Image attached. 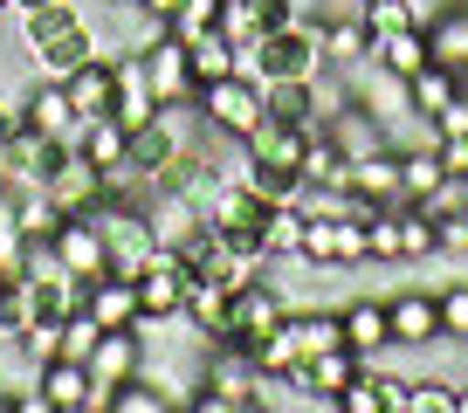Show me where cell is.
I'll list each match as a JSON object with an SVG mask.
<instances>
[{"instance_id":"1","label":"cell","mask_w":468,"mask_h":413,"mask_svg":"<svg viewBox=\"0 0 468 413\" xmlns=\"http://www.w3.org/2000/svg\"><path fill=\"white\" fill-rule=\"evenodd\" d=\"M324 69V21L317 15H282L262 28V42L241 48V76L255 83H282V76H317Z\"/></svg>"},{"instance_id":"2","label":"cell","mask_w":468,"mask_h":413,"mask_svg":"<svg viewBox=\"0 0 468 413\" xmlns=\"http://www.w3.org/2000/svg\"><path fill=\"white\" fill-rule=\"evenodd\" d=\"M193 111H200L214 132H228V138H249L255 124L269 118V97H262V83L255 76H220V83H200L193 90Z\"/></svg>"},{"instance_id":"3","label":"cell","mask_w":468,"mask_h":413,"mask_svg":"<svg viewBox=\"0 0 468 413\" xmlns=\"http://www.w3.org/2000/svg\"><path fill=\"white\" fill-rule=\"evenodd\" d=\"M138 324H165L186 310V282H193V262L179 249H152L145 269H138Z\"/></svg>"},{"instance_id":"4","label":"cell","mask_w":468,"mask_h":413,"mask_svg":"<svg viewBox=\"0 0 468 413\" xmlns=\"http://www.w3.org/2000/svg\"><path fill=\"white\" fill-rule=\"evenodd\" d=\"M303 262L310 269L366 262V221H351V214H303Z\"/></svg>"},{"instance_id":"5","label":"cell","mask_w":468,"mask_h":413,"mask_svg":"<svg viewBox=\"0 0 468 413\" xmlns=\"http://www.w3.org/2000/svg\"><path fill=\"white\" fill-rule=\"evenodd\" d=\"M21 118H28V132L56 138V145H76V132H83V111L69 103V83H56V76L21 90Z\"/></svg>"},{"instance_id":"6","label":"cell","mask_w":468,"mask_h":413,"mask_svg":"<svg viewBox=\"0 0 468 413\" xmlns=\"http://www.w3.org/2000/svg\"><path fill=\"white\" fill-rule=\"evenodd\" d=\"M42 193L62 206V214H97V206H103V165H90L83 152L69 145V152L56 159V173L42 179Z\"/></svg>"},{"instance_id":"7","label":"cell","mask_w":468,"mask_h":413,"mask_svg":"<svg viewBox=\"0 0 468 413\" xmlns=\"http://www.w3.org/2000/svg\"><path fill=\"white\" fill-rule=\"evenodd\" d=\"M48 249L62 255V269L69 276H103L111 269V249H103V228H97V214H62V228L48 235Z\"/></svg>"},{"instance_id":"8","label":"cell","mask_w":468,"mask_h":413,"mask_svg":"<svg viewBox=\"0 0 468 413\" xmlns=\"http://www.w3.org/2000/svg\"><path fill=\"white\" fill-rule=\"evenodd\" d=\"M290 317V303H282V290L269 276H255L249 290L234 296V310H228V338H241V344H255V338H269V331Z\"/></svg>"},{"instance_id":"9","label":"cell","mask_w":468,"mask_h":413,"mask_svg":"<svg viewBox=\"0 0 468 413\" xmlns=\"http://www.w3.org/2000/svg\"><path fill=\"white\" fill-rule=\"evenodd\" d=\"M386 317H393V344H399V352H427V344L441 338V303L427 290L386 296Z\"/></svg>"},{"instance_id":"10","label":"cell","mask_w":468,"mask_h":413,"mask_svg":"<svg viewBox=\"0 0 468 413\" xmlns=\"http://www.w3.org/2000/svg\"><path fill=\"white\" fill-rule=\"evenodd\" d=\"M28 56L42 62V76H56V83H62V76H69V69H83V62L97 56V28H90V21L76 15V21H62L56 35H42V42H28Z\"/></svg>"},{"instance_id":"11","label":"cell","mask_w":468,"mask_h":413,"mask_svg":"<svg viewBox=\"0 0 468 413\" xmlns=\"http://www.w3.org/2000/svg\"><path fill=\"white\" fill-rule=\"evenodd\" d=\"M83 310L97 317L103 331L138 324V282L124 276V269H103V276H90V282H83Z\"/></svg>"},{"instance_id":"12","label":"cell","mask_w":468,"mask_h":413,"mask_svg":"<svg viewBox=\"0 0 468 413\" xmlns=\"http://www.w3.org/2000/svg\"><path fill=\"white\" fill-rule=\"evenodd\" d=\"M145 83H152V97H159V111L165 103H193V69H186V42H179V35H159V42L145 48Z\"/></svg>"},{"instance_id":"13","label":"cell","mask_w":468,"mask_h":413,"mask_svg":"<svg viewBox=\"0 0 468 413\" xmlns=\"http://www.w3.org/2000/svg\"><path fill=\"white\" fill-rule=\"evenodd\" d=\"M138 372H145V331H138V324L103 331V338H97V352H90V379L124 386V379H138Z\"/></svg>"},{"instance_id":"14","label":"cell","mask_w":468,"mask_h":413,"mask_svg":"<svg viewBox=\"0 0 468 413\" xmlns=\"http://www.w3.org/2000/svg\"><path fill=\"white\" fill-rule=\"evenodd\" d=\"M337 317H345V344H351L358 358L393 352V317H386V296H351Z\"/></svg>"},{"instance_id":"15","label":"cell","mask_w":468,"mask_h":413,"mask_svg":"<svg viewBox=\"0 0 468 413\" xmlns=\"http://www.w3.org/2000/svg\"><path fill=\"white\" fill-rule=\"evenodd\" d=\"M62 83H69V103L83 111V118H111V103H117V56L97 48V56H90L83 69H69Z\"/></svg>"},{"instance_id":"16","label":"cell","mask_w":468,"mask_h":413,"mask_svg":"<svg viewBox=\"0 0 468 413\" xmlns=\"http://www.w3.org/2000/svg\"><path fill=\"white\" fill-rule=\"evenodd\" d=\"M351 193H358V200H372V206H393V214H399V206H413L407 200V193H399V152L393 145H386V152H366V159H351Z\"/></svg>"},{"instance_id":"17","label":"cell","mask_w":468,"mask_h":413,"mask_svg":"<svg viewBox=\"0 0 468 413\" xmlns=\"http://www.w3.org/2000/svg\"><path fill=\"white\" fill-rule=\"evenodd\" d=\"M358 365H366V358L351 352V344H331V352H310L296 379H303V386H310L317 399H331V413H337V393H345V386L358 379Z\"/></svg>"},{"instance_id":"18","label":"cell","mask_w":468,"mask_h":413,"mask_svg":"<svg viewBox=\"0 0 468 413\" xmlns=\"http://www.w3.org/2000/svg\"><path fill=\"white\" fill-rule=\"evenodd\" d=\"M427 28V48H434V62H448L454 76L468 83V0H448L434 21H420Z\"/></svg>"},{"instance_id":"19","label":"cell","mask_w":468,"mask_h":413,"mask_svg":"<svg viewBox=\"0 0 468 413\" xmlns=\"http://www.w3.org/2000/svg\"><path fill=\"white\" fill-rule=\"evenodd\" d=\"M228 310H234V296L220 290L214 276H200V269H193V282H186V324L214 344V338H228Z\"/></svg>"},{"instance_id":"20","label":"cell","mask_w":468,"mask_h":413,"mask_svg":"<svg viewBox=\"0 0 468 413\" xmlns=\"http://www.w3.org/2000/svg\"><path fill=\"white\" fill-rule=\"evenodd\" d=\"M186 69H193V90H200V83H220V76L241 69V48H234L220 28H207V35H193V42H186Z\"/></svg>"},{"instance_id":"21","label":"cell","mask_w":468,"mask_h":413,"mask_svg":"<svg viewBox=\"0 0 468 413\" xmlns=\"http://www.w3.org/2000/svg\"><path fill=\"white\" fill-rule=\"evenodd\" d=\"M399 152V193H407V200H427V193L441 186V152H434V138H407V145H393Z\"/></svg>"},{"instance_id":"22","label":"cell","mask_w":468,"mask_h":413,"mask_svg":"<svg viewBox=\"0 0 468 413\" xmlns=\"http://www.w3.org/2000/svg\"><path fill=\"white\" fill-rule=\"evenodd\" d=\"M35 386L48 393V407H56V413H83V399H90V365H76V358H48V365L35 372Z\"/></svg>"},{"instance_id":"23","label":"cell","mask_w":468,"mask_h":413,"mask_svg":"<svg viewBox=\"0 0 468 413\" xmlns=\"http://www.w3.org/2000/svg\"><path fill=\"white\" fill-rule=\"evenodd\" d=\"M462 97V76L448 69V62H427L420 76H407V103H413V118H434V111H448V103Z\"/></svg>"},{"instance_id":"24","label":"cell","mask_w":468,"mask_h":413,"mask_svg":"<svg viewBox=\"0 0 468 413\" xmlns=\"http://www.w3.org/2000/svg\"><path fill=\"white\" fill-rule=\"evenodd\" d=\"M372 62H386L393 76H420L427 62H434V48H427V28L413 21V28H399V35H386V42H372Z\"/></svg>"},{"instance_id":"25","label":"cell","mask_w":468,"mask_h":413,"mask_svg":"<svg viewBox=\"0 0 468 413\" xmlns=\"http://www.w3.org/2000/svg\"><path fill=\"white\" fill-rule=\"evenodd\" d=\"M249 352H255V372H262V379H290V372H303V344H296L290 317H282L269 338H255Z\"/></svg>"},{"instance_id":"26","label":"cell","mask_w":468,"mask_h":413,"mask_svg":"<svg viewBox=\"0 0 468 413\" xmlns=\"http://www.w3.org/2000/svg\"><path fill=\"white\" fill-rule=\"evenodd\" d=\"M124 145H132V132L117 118H83V132H76V152H83L90 165H103V173L124 165Z\"/></svg>"},{"instance_id":"27","label":"cell","mask_w":468,"mask_h":413,"mask_svg":"<svg viewBox=\"0 0 468 413\" xmlns=\"http://www.w3.org/2000/svg\"><path fill=\"white\" fill-rule=\"evenodd\" d=\"M372 56L366 21H324V69H358Z\"/></svg>"},{"instance_id":"28","label":"cell","mask_w":468,"mask_h":413,"mask_svg":"<svg viewBox=\"0 0 468 413\" xmlns=\"http://www.w3.org/2000/svg\"><path fill=\"white\" fill-rule=\"evenodd\" d=\"M262 255H303V206H269L262 214Z\"/></svg>"},{"instance_id":"29","label":"cell","mask_w":468,"mask_h":413,"mask_svg":"<svg viewBox=\"0 0 468 413\" xmlns=\"http://www.w3.org/2000/svg\"><path fill=\"white\" fill-rule=\"evenodd\" d=\"M427 255H441L434 214H420V206H399V262H427Z\"/></svg>"},{"instance_id":"30","label":"cell","mask_w":468,"mask_h":413,"mask_svg":"<svg viewBox=\"0 0 468 413\" xmlns=\"http://www.w3.org/2000/svg\"><path fill=\"white\" fill-rule=\"evenodd\" d=\"M366 35L372 42H386V35H399V28H413V21H420V7H413V0H366Z\"/></svg>"},{"instance_id":"31","label":"cell","mask_w":468,"mask_h":413,"mask_svg":"<svg viewBox=\"0 0 468 413\" xmlns=\"http://www.w3.org/2000/svg\"><path fill=\"white\" fill-rule=\"evenodd\" d=\"M111 413H173V393H165L159 379H145V372H138V379L117 386V407H111Z\"/></svg>"},{"instance_id":"32","label":"cell","mask_w":468,"mask_h":413,"mask_svg":"<svg viewBox=\"0 0 468 413\" xmlns=\"http://www.w3.org/2000/svg\"><path fill=\"white\" fill-rule=\"evenodd\" d=\"M462 386L454 379H407V413H454Z\"/></svg>"},{"instance_id":"33","label":"cell","mask_w":468,"mask_h":413,"mask_svg":"<svg viewBox=\"0 0 468 413\" xmlns=\"http://www.w3.org/2000/svg\"><path fill=\"white\" fill-rule=\"evenodd\" d=\"M434 303H441V338L468 344V282H448V290H434Z\"/></svg>"},{"instance_id":"34","label":"cell","mask_w":468,"mask_h":413,"mask_svg":"<svg viewBox=\"0 0 468 413\" xmlns=\"http://www.w3.org/2000/svg\"><path fill=\"white\" fill-rule=\"evenodd\" d=\"M366 262H399V214H372L366 221Z\"/></svg>"},{"instance_id":"35","label":"cell","mask_w":468,"mask_h":413,"mask_svg":"<svg viewBox=\"0 0 468 413\" xmlns=\"http://www.w3.org/2000/svg\"><path fill=\"white\" fill-rule=\"evenodd\" d=\"M165 28L179 35V42H193V35H207V28H220V0H179V15L165 21Z\"/></svg>"},{"instance_id":"36","label":"cell","mask_w":468,"mask_h":413,"mask_svg":"<svg viewBox=\"0 0 468 413\" xmlns=\"http://www.w3.org/2000/svg\"><path fill=\"white\" fill-rule=\"evenodd\" d=\"M427 132H434V138H468V83H462V97H454L448 111L427 118Z\"/></svg>"},{"instance_id":"37","label":"cell","mask_w":468,"mask_h":413,"mask_svg":"<svg viewBox=\"0 0 468 413\" xmlns=\"http://www.w3.org/2000/svg\"><path fill=\"white\" fill-rule=\"evenodd\" d=\"M441 255H462L468 262V206H454V214H441Z\"/></svg>"},{"instance_id":"38","label":"cell","mask_w":468,"mask_h":413,"mask_svg":"<svg viewBox=\"0 0 468 413\" xmlns=\"http://www.w3.org/2000/svg\"><path fill=\"white\" fill-rule=\"evenodd\" d=\"M434 152H441V173L468 179V138H434Z\"/></svg>"},{"instance_id":"39","label":"cell","mask_w":468,"mask_h":413,"mask_svg":"<svg viewBox=\"0 0 468 413\" xmlns=\"http://www.w3.org/2000/svg\"><path fill=\"white\" fill-rule=\"evenodd\" d=\"M138 7H145V15H159V21H173V15H179V0H138Z\"/></svg>"},{"instance_id":"40","label":"cell","mask_w":468,"mask_h":413,"mask_svg":"<svg viewBox=\"0 0 468 413\" xmlns=\"http://www.w3.org/2000/svg\"><path fill=\"white\" fill-rule=\"evenodd\" d=\"M7 7H15V0H0V15H7Z\"/></svg>"},{"instance_id":"41","label":"cell","mask_w":468,"mask_h":413,"mask_svg":"<svg viewBox=\"0 0 468 413\" xmlns=\"http://www.w3.org/2000/svg\"><path fill=\"white\" fill-rule=\"evenodd\" d=\"M303 7H310V0H303Z\"/></svg>"}]
</instances>
